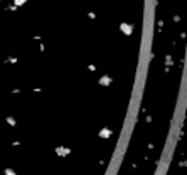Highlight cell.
<instances>
[{
	"label": "cell",
	"mask_w": 187,
	"mask_h": 175,
	"mask_svg": "<svg viewBox=\"0 0 187 175\" xmlns=\"http://www.w3.org/2000/svg\"><path fill=\"white\" fill-rule=\"evenodd\" d=\"M110 82H111V79H110L108 76H103V77H101V81H99V84H103V86H108Z\"/></svg>",
	"instance_id": "7a4b0ae2"
},
{
	"label": "cell",
	"mask_w": 187,
	"mask_h": 175,
	"mask_svg": "<svg viewBox=\"0 0 187 175\" xmlns=\"http://www.w3.org/2000/svg\"><path fill=\"white\" fill-rule=\"evenodd\" d=\"M22 4H26V0H15V5H22Z\"/></svg>",
	"instance_id": "277c9868"
},
{
	"label": "cell",
	"mask_w": 187,
	"mask_h": 175,
	"mask_svg": "<svg viewBox=\"0 0 187 175\" xmlns=\"http://www.w3.org/2000/svg\"><path fill=\"white\" fill-rule=\"evenodd\" d=\"M108 133H110L108 130H103V131H101V136H103V138H106V136H108Z\"/></svg>",
	"instance_id": "3957f363"
},
{
	"label": "cell",
	"mask_w": 187,
	"mask_h": 175,
	"mask_svg": "<svg viewBox=\"0 0 187 175\" xmlns=\"http://www.w3.org/2000/svg\"><path fill=\"white\" fill-rule=\"evenodd\" d=\"M121 31H123L125 34H131V31H133V29H131L130 24H121Z\"/></svg>",
	"instance_id": "6da1fadb"
}]
</instances>
